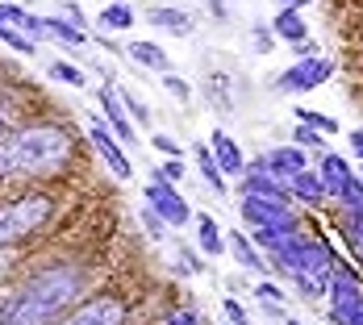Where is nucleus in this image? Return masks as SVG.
Masks as SVG:
<instances>
[{
	"label": "nucleus",
	"mask_w": 363,
	"mask_h": 325,
	"mask_svg": "<svg viewBox=\"0 0 363 325\" xmlns=\"http://www.w3.org/2000/svg\"><path fill=\"white\" fill-rule=\"evenodd\" d=\"M79 292H84V267L79 263H55V267L38 271L9 300V309L0 313V325H50L67 304H75Z\"/></svg>",
	"instance_id": "f257e3e1"
},
{
	"label": "nucleus",
	"mask_w": 363,
	"mask_h": 325,
	"mask_svg": "<svg viewBox=\"0 0 363 325\" xmlns=\"http://www.w3.org/2000/svg\"><path fill=\"white\" fill-rule=\"evenodd\" d=\"M72 163V130L63 125H26L0 142V180L9 176H55Z\"/></svg>",
	"instance_id": "f03ea898"
},
{
	"label": "nucleus",
	"mask_w": 363,
	"mask_h": 325,
	"mask_svg": "<svg viewBox=\"0 0 363 325\" xmlns=\"http://www.w3.org/2000/svg\"><path fill=\"white\" fill-rule=\"evenodd\" d=\"M55 213V200L42 196V192H30V196H17V200H4L0 205V246H17L26 242L34 229H42Z\"/></svg>",
	"instance_id": "7ed1b4c3"
},
{
	"label": "nucleus",
	"mask_w": 363,
	"mask_h": 325,
	"mask_svg": "<svg viewBox=\"0 0 363 325\" xmlns=\"http://www.w3.org/2000/svg\"><path fill=\"white\" fill-rule=\"evenodd\" d=\"M146 205L163 217V225H167V229H180V225L192 221L188 200L176 192V183H167V180H150V183H146Z\"/></svg>",
	"instance_id": "20e7f679"
},
{
	"label": "nucleus",
	"mask_w": 363,
	"mask_h": 325,
	"mask_svg": "<svg viewBox=\"0 0 363 325\" xmlns=\"http://www.w3.org/2000/svg\"><path fill=\"white\" fill-rule=\"evenodd\" d=\"M330 75H334V59H322V55H305L301 63H292L289 72L280 75V92H313L322 88Z\"/></svg>",
	"instance_id": "39448f33"
},
{
	"label": "nucleus",
	"mask_w": 363,
	"mask_h": 325,
	"mask_svg": "<svg viewBox=\"0 0 363 325\" xmlns=\"http://www.w3.org/2000/svg\"><path fill=\"white\" fill-rule=\"evenodd\" d=\"M88 138H92V146H96L101 163L109 167L117 180H130V176H134V167H130L125 150H121V142H117V134H113V130L105 125V121H101V117H92V121H88Z\"/></svg>",
	"instance_id": "423d86ee"
},
{
	"label": "nucleus",
	"mask_w": 363,
	"mask_h": 325,
	"mask_svg": "<svg viewBox=\"0 0 363 325\" xmlns=\"http://www.w3.org/2000/svg\"><path fill=\"white\" fill-rule=\"evenodd\" d=\"M242 217L251 225H272V221H289V196H276V192H242Z\"/></svg>",
	"instance_id": "0eeeda50"
},
{
	"label": "nucleus",
	"mask_w": 363,
	"mask_h": 325,
	"mask_svg": "<svg viewBox=\"0 0 363 325\" xmlns=\"http://www.w3.org/2000/svg\"><path fill=\"white\" fill-rule=\"evenodd\" d=\"M359 309H363L359 280H342V275H334V284H330V321L334 325H351Z\"/></svg>",
	"instance_id": "6e6552de"
},
{
	"label": "nucleus",
	"mask_w": 363,
	"mask_h": 325,
	"mask_svg": "<svg viewBox=\"0 0 363 325\" xmlns=\"http://www.w3.org/2000/svg\"><path fill=\"white\" fill-rule=\"evenodd\" d=\"M125 321V300L121 296H96L88 304H79L63 325H121Z\"/></svg>",
	"instance_id": "1a4fd4ad"
},
{
	"label": "nucleus",
	"mask_w": 363,
	"mask_h": 325,
	"mask_svg": "<svg viewBox=\"0 0 363 325\" xmlns=\"http://www.w3.org/2000/svg\"><path fill=\"white\" fill-rule=\"evenodd\" d=\"M209 150H213V159H218L221 176H230V180H242V176H247V159H242V150H238V142H234L230 134L213 130V134H209Z\"/></svg>",
	"instance_id": "9d476101"
},
{
	"label": "nucleus",
	"mask_w": 363,
	"mask_h": 325,
	"mask_svg": "<svg viewBox=\"0 0 363 325\" xmlns=\"http://www.w3.org/2000/svg\"><path fill=\"white\" fill-rule=\"evenodd\" d=\"M263 167L276 176V180H292L305 171V146H276L263 154Z\"/></svg>",
	"instance_id": "9b49d317"
},
{
	"label": "nucleus",
	"mask_w": 363,
	"mask_h": 325,
	"mask_svg": "<svg viewBox=\"0 0 363 325\" xmlns=\"http://www.w3.org/2000/svg\"><path fill=\"white\" fill-rule=\"evenodd\" d=\"M351 176H355V171L347 167V159H342V154H334V150H330V154H322V171H318V183H322V192H326V196H334V200H338V196L347 192Z\"/></svg>",
	"instance_id": "f8f14e48"
},
{
	"label": "nucleus",
	"mask_w": 363,
	"mask_h": 325,
	"mask_svg": "<svg viewBox=\"0 0 363 325\" xmlns=\"http://www.w3.org/2000/svg\"><path fill=\"white\" fill-rule=\"evenodd\" d=\"M101 108H105V125L117 134V142H134V130H130V121H125V113H121L117 88H109V84L101 88Z\"/></svg>",
	"instance_id": "ddd939ff"
},
{
	"label": "nucleus",
	"mask_w": 363,
	"mask_h": 325,
	"mask_svg": "<svg viewBox=\"0 0 363 325\" xmlns=\"http://www.w3.org/2000/svg\"><path fill=\"white\" fill-rule=\"evenodd\" d=\"M272 34L280 38V42H305L309 38V25H305V17H301V8H280L276 13V21H272Z\"/></svg>",
	"instance_id": "4468645a"
},
{
	"label": "nucleus",
	"mask_w": 363,
	"mask_h": 325,
	"mask_svg": "<svg viewBox=\"0 0 363 325\" xmlns=\"http://www.w3.org/2000/svg\"><path fill=\"white\" fill-rule=\"evenodd\" d=\"M125 55H130L134 63H143V67H155V72H172L167 55H163L155 42H130V46H125Z\"/></svg>",
	"instance_id": "2eb2a0df"
},
{
	"label": "nucleus",
	"mask_w": 363,
	"mask_h": 325,
	"mask_svg": "<svg viewBox=\"0 0 363 325\" xmlns=\"http://www.w3.org/2000/svg\"><path fill=\"white\" fill-rule=\"evenodd\" d=\"M230 251H234V258L247 267V271H267V263H263V254L255 251V242L247 238V234H230Z\"/></svg>",
	"instance_id": "dca6fc26"
},
{
	"label": "nucleus",
	"mask_w": 363,
	"mask_h": 325,
	"mask_svg": "<svg viewBox=\"0 0 363 325\" xmlns=\"http://www.w3.org/2000/svg\"><path fill=\"white\" fill-rule=\"evenodd\" d=\"M196 242H201V251H205V254H221V251H225L218 221H213L209 213H201V217H196Z\"/></svg>",
	"instance_id": "f3484780"
},
{
	"label": "nucleus",
	"mask_w": 363,
	"mask_h": 325,
	"mask_svg": "<svg viewBox=\"0 0 363 325\" xmlns=\"http://www.w3.org/2000/svg\"><path fill=\"white\" fill-rule=\"evenodd\" d=\"M289 183H292V192H296V196H301L305 205H322V200H326V192H322V183H318V176H313L309 167H305L301 176H292Z\"/></svg>",
	"instance_id": "a211bd4d"
},
{
	"label": "nucleus",
	"mask_w": 363,
	"mask_h": 325,
	"mask_svg": "<svg viewBox=\"0 0 363 325\" xmlns=\"http://www.w3.org/2000/svg\"><path fill=\"white\" fill-rule=\"evenodd\" d=\"M42 21H46V34L59 38V42H67V46H84V42H88L75 21H63V17H42Z\"/></svg>",
	"instance_id": "6ab92c4d"
},
{
	"label": "nucleus",
	"mask_w": 363,
	"mask_h": 325,
	"mask_svg": "<svg viewBox=\"0 0 363 325\" xmlns=\"http://www.w3.org/2000/svg\"><path fill=\"white\" fill-rule=\"evenodd\" d=\"M0 42H4L9 50H17V55H26V59H34V55H38V42H34V38H26L21 30H13L9 21H0Z\"/></svg>",
	"instance_id": "aec40b11"
},
{
	"label": "nucleus",
	"mask_w": 363,
	"mask_h": 325,
	"mask_svg": "<svg viewBox=\"0 0 363 325\" xmlns=\"http://www.w3.org/2000/svg\"><path fill=\"white\" fill-rule=\"evenodd\" d=\"M196 163H201L205 183H209L213 192H225V176L218 171V159H213V150H209V146H196Z\"/></svg>",
	"instance_id": "412c9836"
},
{
	"label": "nucleus",
	"mask_w": 363,
	"mask_h": 325,
	"mask_svg": "<svg viewBox=\"0 0 363 325\" xmlns=\"http://www.w3.org/2000/svg\"><path fill=\"white\" fill-rule=\"evenodd\" d=\"M150 25H159V30H176V34H188V13L180 8H150Z\"/></svg>",
	"instance_id": "4be33fe9"
},
{
	"label": "nucleus",
	"mask_w": 363,
	"mask_h": 325,
	"mask_svg": "<svg viewBox=\"0 0 363 325\" xmlns=\"http://www.w3.org/2000/svg\"><path fill=\"white\" fill-rule=\"evenodd\" d=\"M101 25H109V30H134V8L125 0H113L109 8L101 13Z\"/></svg>",
	"instance_id": "5701e85b"
},
{
	"label": "nucleus",
	"mask_w": 363,
	"mask_h": 325,
	"mask_svg": "<svg viewBox=\"0 0 363 325\" xmlns=\"http://www.w3.org/2000/svg\"><path fill=\"white\" fill-rule=\"evenodd\" d=\"M50 79H59V84H72V88H84V84H88V75L79 72L75 63H67V59H55V63H50Z\"/></svg>",
	"instance_id": "b1692460"
},
{
	"label": "nucleus",
	"mask_w": 363,
	"mask_h": 325,
	"mask_svg": "<svg viewBox=\"0 0 363 325\" xmlns=\"http://www.w3.org/2000/svg\"><path fill=\"white\" fill-rule=\"evenodd\" d=\"M296 113V121H305V125H313V130H322V134H338V121L334 117H326V113H313V108H292Z\"/></svg>",
	"instance_id": "393cba45"
},
{
	"label": "nucleus",
	"mask_w": 363,
	"mask_h": 325,
	"mask_svg": "<svg viewBox=\"0 0 363 325\" xmlns=\"http://www.w3.org/2000/svg\"><path fill=\"white\" fill-rule=\"evenodd\" d=\"M338 205H347V213L363 217V180H359V176H351V183H347V192L338 196Z\"/></svg>",
	"instance_id": "a878e982"
},
{
	"label": "nucleus",
	"mask_w": 363,
	"mask_h": 325,
	"mask_svg": "<svg viewBox=\"0 0 363 325\" xmlns=\"http://www.w3.org/2000/svg\"><path fill=\"white\" fill-rule=\"evenodd\" d=\"M117 96H121V108H125V117H134L138 125H146V121H150V113H146L143 101H134V96H130V92H121V88H117Z\"/></svg>",
	"instance_id": "bb28decb"
},
{
	"label": "nucleus",
	"mask_w": 363,
	"mask_h": 325,
	"mask_svg": "<svg viewBox=\"0 0 363 325\" xmlns=\"http://www.w3.org/2000/svg\"><path fill=\"white\" fill-rule=\"evenodd\" d=\"M322 130H313V125H305V121H296V146H322Z\"/></svg>",
	"instance_id": "cd10ccee"
},
{
	"label": "nucleus",
	"mask_w": 363,
	"mask_h": 325,
	"mask_svg": "<svg viewBox=\"0 0 363 325\" xmlns=\"http://www.w3.org/2000/svg\"><path fill=\"white\" fill-rule=\"evenodd\" d=\"M155 180H167V183H180L184 180V163L180 159H167L159 171H155Z\"/></svg>",
	"instance_id": "c85d7f7f"
},
{
	"label": "nucleus",
	"mask_w": 363,
	"mask_h": 325,
	"mask_svg": "<svg viewBox=\"0 0 363 325\" xmlns=\"http://www.w3.org/2000/svg\"><path fill=\"white\" fill-rule=\"evenodd\" d=\"M150 142H155V150H159V154H167V159H180V142H176V138H167V134H155Z\"/></svg>",
	"instance_id": "c756f323"
},
{
	"label": "nucleus",
	"mask_w": 363,
	"mask_h": 325,
	"mask_svg": "<svg viewBox=\"0 0 363 325\" xmlns=\"http://www.w3.org/2000/svg\"><path fill=\"white\" fill-rule=\"evenodd\" d=\"M255 296H259L263 304H284V292L276 288V284H267V280H263V284L255 288Z\"/></svg>",
	"instance_id": "7c9ffc66"
},
{
	"label": "nucleus",
	"mask_w": 363,
	"mask_h": 325,
	"mask_svg": "<svg viewBox=\"0 0 363 325\" xmlns=\"http://www.w3.org/2000/svg\"><path fill=\"white\" fill-rule=\"evenodd\" d=\"M347 234H351V246H355V251L363 254V217H347Z\"/></svg>",
	"instance_id": "2f4dec72"
},
{
	"label": "nucleus",
	"mask_w": 363,
	"mask_h": 325,
	"mask_svg": "<svg viewBox=\"0 0 363 325\" xmlns=\"http://www.w3.org/2000/svg\"><path fill=\"white\" fill-rule=\"evenodd\" d=\"M143 221H146V229H150V238H163V229H167V225H163V217L155 213L150 205L143 209Z\"/></svg>",
	"instance_id": "473e14b6"
},
{
	"label": "nucleus",
	"mask_w": 363,
	"mask_h": 325,
	"mask_svg": "<svg viewBox=\"0 0 363 325\" xmlns=\"http://www.w3.org/2000/svg\"><path fill=\"white\" fill-rule=\"evenodd\" d=\"M163 84H167V92H172V96H180V101H188V96H192V88H188L184 79H176L172 72H163Z\"/></svg>",
	"instance_id": "72a5a7b5"
},
{
	"label": "nucleus",
	"mask_w": 363,
	"mask_h": 325,
	"mask_svg": "<svg viewBox=\"0 0 363 325\" xmlns=\"http://www.w3.org/2000/svg\"><path fill=\"white\" fill-rule=\"evenodd\" d=\"M225 321H230V325H247V309H242L234 296L225 300Z\"/></svg>",
	"instance_id": "f704fd0d"
},
{
	"label": "nucleus",
	"mask_w": 363,
	"mask_h": 325,
	"mask_svg": "<svg viewBox=\"0 0 363 325\" xmlns=\"http://www.w3.org/2000/svg\"><path fill=\"white\" fill-rule=\"evenodd\" d=\"M167 325H205V317H201V313H192V309H180V313H172V317H167Z\"/></svg>",
	"instance_id": "c9c22d12"
},
{
	"label": "nucleus",
	"mask_w": 363,
	"mask_h": 325,
	"mask_svg": "<svg viewBox=\"0 0 363 325\" xmlns=\"http://www.w3.org/2000/svg\"><path fill=\"white\" fill-rule=\"evenodd\" d=\"M351 150L363 159V130H355V134H351Z\"/></svg>",
	"instance_id": "e433bc0d"
},
{
	"label": "nucleus",
	"mask_w": 363,
	"mask_h": 325,
	"mask_svg": "<svg viewBox=\"0 0 363 325\" xmlns=\"http://www.w3.org/2000/svg\"><path fill=\"white\" fill-rule=\"evenodd\" d=\"M272 46H276V42H272V38H263V30H259V42H255V50L263 55V50H272Z\"/></svg>",
	"instance_id": "4c0bfd02"
},
{
	"label": "nucleus",
	"mask_w": 363,
	"mask_h": 325,
	"mask_svg": "<svg viewBox=\"0 0 363 325\" xmlns=\"http://www.w3.org/2000/svg\"><path fill=\"white\" fill-rule=\"evenodd\" d=\"M280 8H305V4H313V0H276Z\"/></svg>",
	"instance_id": "58836bf2"
},
{
	"label": "nucleus",
	"mask_w": 363,
	"mask_h": 325,
	"mask_svg": "<svg viewBox=\"0 0 363 325\" xmlns=\"http://www.w3.org/2000/svg\"><path fill=\"white\" fill-rule=\"evenodd\" d=\"M4 267H9V258H4V254H0V275H4Z\"/></svg>",
	"instance_id": "ea45409f"
},
{
	"label": "nucleus",
	"mask_w": 363,
	"mask_h": 325,
	"mask_svg": "<svg viewBox=\"0 0 363 325\" xmlns=\"http://www.w3.org/2000/svg\"><path fill=\"white\" fill-rule=\"evenodd\" d=\"M284 325H301V321H296V317H284Z\"/></svg>",
	"instance_id": "a19ab883"
},
{
	"label": "nucleus",
	"mask_w": 363,
	"mask_h": 325,
	"mask_svg": "<svg viewBox=\"0 0 363 325\" xmlns=\"http://www.w3.org/2000/svg\"><path fill=\"white\" fill-rule=\"evenodd\" d=\"M355 176H359V180H363V159H359V171H355Z\"/></svg>",
	"instance_id": "79ce46f5"
},
{
	"label": "nucleus",
	"mask_w": 363,
	"mask_h": 325,
	"mask_svg": "<svg viewBox=\"0 0 363 325\" xmlns=\"http://www.w3.org/2000/svg\"><path fill=\"white\" fill-rule=\"evenodd\" d=\"M225 325H230V321H225Z\"/></svg>",
	"instance_id": "37998d69"
}]
</instances>
